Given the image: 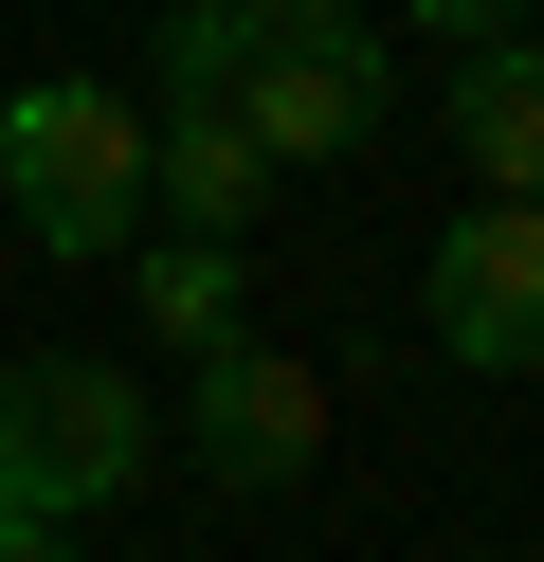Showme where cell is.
<instances>
[{
    "mask_svg": "<svg viewBox=\"0 0 544 562\" xmlns=\"http://www.w3.org/2000/svg\"><path fill=\"white\" fill-rule=\"evenodd\" d=\"M399 19H418V37H454V55H471V37H526L544 0H399Z\"/></svg>",
    "mask_w": 544,
    "mask_h": 562,
    "instance_id": "30bf717a",
    "label": "cell"
},
{
    "mask_svg": "<svg viewBox=\"0 0 544 562\" xmlns=\"http://www.w3.org/2000/svg\"><path fill=\"white\" fill-rule=\"evenodd\" d=\"M0 200H19L36 255L109 272V255L145 236V110H127L109 74H36V91H0Z\"/></svg>",
    "mask_w": 544,
    "mask_h": 562,
    "instance_id": "7a4b0ae2",
    "label": "cell"
},
{
    "mask_svg": "<svg viewBox=\"0 0 544 562\" xmlns=\"http://www.w3.org/2000/svg\"><path fill=\"white\" fill-rule=\"evenodd\" d=\"M0 562H73V526H36V508H0Z\"/></svg>",
    "mask_w": 544,
    "mask_h": 562,
    "instance_id": "7c38bea8",
    "label": "cell"
},
{
    "mask_svg": "<svg viewBox=\"0 0 544 562\" xmlns=\"http://www.w3.org/2000/svg\"><path fill=\"white\" fill-rule=\"evenodd\" d=\"M435 127H454V164H471L490 200H544V19H526V37H471Z\"/></svg>",
    "mask_w": 544,
    "mask_h": 562,
    "instance_id": "52a82bcc",
    "label": "cell"
},
{
    "mask_svg": "<svg viewBox=\"0 0 544 562\" xmlns=\"http://www.w3.org/2000/svg\"><path fill=\"white\" fill-rule=\"evenodd\" d=\"M254 37H326V19H363V0H236Z\"/></svg>",
    "mask_w": 544,
    "mask_h": 562,
    "instance_id": "8fae6325",
    "label": "cell"
},
{
    "mask_svg": "<svg viewBox=\"0 0 544 562\" xmlns=\"http://www.w3.org/2000/svg\"><path fill=\"white\" fill-rule=\"evenodd\" d=\"M164 472V400H145L109 345H19L0 363V508L36 526H91Z\"/></svg>",
    "mask_w": 544,
    "mask_h": 562,
    "instance_id": "6da1fadb",
    "label": "cell"
},
{
    "mask_svg": "<svg viewBox=\"0 0 544 562\" xmlns=\"http://www.w3.org/2000/svg\"><path fill=\"white\" fill-rule=\"evenodd\" d=\"M381 110H399L381 19H326V37H254V55H236L254 164H345V146H381Z\"/></svg>",
    "mask_w": 544,
    "mask_h": 562,
    "instance_id": "3957f363",
    "label": "cell"
},
{
    "mask_svg": "<svg viewBox=\"0 0 544 562\" xmlns=\"http://www.w3.org/2000/svg\"><path fill=\"white\" fill-rule=\"evenodd\" d=\"M181 453H200L218 490H309V453H326V381L290 363V345H200V381H181Z\"/></svg>",
    "mask_w": 544,
    "mask_h": 562,
    "instance_id": "5b68a950",
    "label": "cell"
},
{
    "mask_svg": "<svg viewBox=\"0 0 544 562\" xmlns=\"http://www.w3.org/2000/svg\"><path fill=\"white\" fill-rule=\"evenodd\" d=\"M109 272H127V308L181 345V363H200V345H236V236H127Z\"/></svg>",
    "mask_w": 544,
    "mask_h": 562,
    "instance_id": "ba28073f",
    "label": "cell"
},
{
    "mask_svg": "<svg viewBox=\"0 0 544 562\" xmlns=\"http://www.w3.org/2000/svg\"><path fill=\"white\" fill-rule=\"evenodd\" d=\"M236 55H254L236 0H164V91H236Z\"/></svg>",
    "mask_w": 544,
    "mask_h": 562,
    "instance_id": "9c48e42d",
    "label": "cell"
},
{
    "mask_svg": "<svg viewBox=\"0 0 544 562\" xmlns=\"http://www.w3.org/2000/svg\"><path fill=\"white\" fill-rule=\"evenodd\" d=\"M418 308H435V345H454L471 381H544V200H471V218L435 236Z\"/></svg>",
    "mask_w": 544,
    "mask_h": 562,
    "instance_id": "277c9868",
    "label": "cell"
},
{
    "mask_svg": "<svg viewBox=\"0 0 544 562\" xmlns=\"http://www.w3.org/2000/svg\"><path fill=\"white\" fill-rule=\"evenodd\" d=\"M254 200H273V164H254L236 91H164V110H145V218H181V236H236Z\"/></svg>",
    "mask_w": 544,
    "mask_h": 562,
    "instance_id": "8992f818",
    "label": "cell"
}]
</instances>
